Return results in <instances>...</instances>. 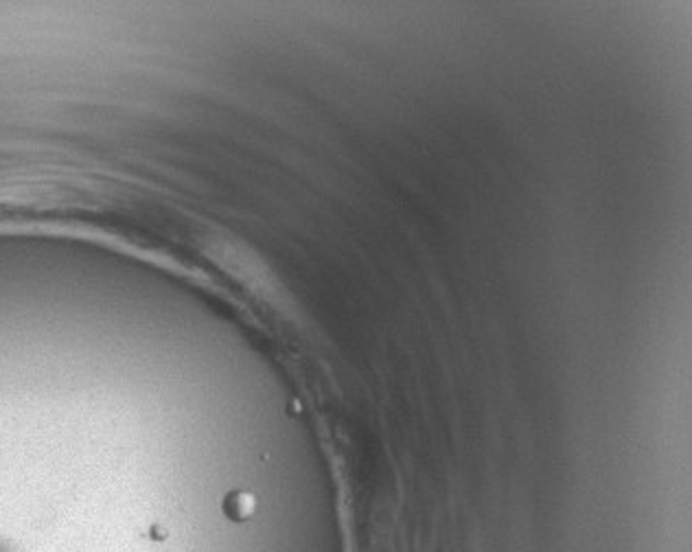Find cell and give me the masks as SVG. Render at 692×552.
<instances>
[{
  "label": "cell",
  "mask_w": 692,
  "mask_h": 552,
  "mask_svg": "<svg viewBox=\"0 0 692 552\" xmlns=\"http://www.w3.org/2000/svg\"><path fill=\"white\" fill-rule=\"evenodd\" d=\"M223 511H226V515L237 521H246L248 517L254 515V511H257V502H254V498L250 494H246V491H235V494H230L228 500H226Z\"/></svg>",
  "instance_id": "obj_1"
}]
</instances>
